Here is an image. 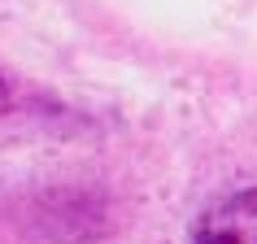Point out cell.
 Returning <instances> with one entry per match:
<instances>
[{
  "instance_id": "obj_1",
  "label": "cell",
  "mask_w": 257,
  "mask_h": 244,
  "mask_svg": "<svg viewBox=\"0 0 257 244\" xmlns=\"http://www.w3.org/2000/svg\"><path fill=\"white\" fill-rule=\"evenodd\" d=\"M188 244H257V188L214 201L192 222Z\"/></svg>"
},
{
  "instance_id": "obj_2",
  "label": "cell",
  "mask_w": 257,
  "mask_h": 244,
  "mask_svg": "<svg viewBox=\"0 0 257 244\" xmlns=\"http://www.w3.org/2000/svg\"><path fill=\"white\" fill-rule=\"evenodd\" d=\"M9 109V87H5V79H0V113Z\"/></svg>"
}]
</instances>
